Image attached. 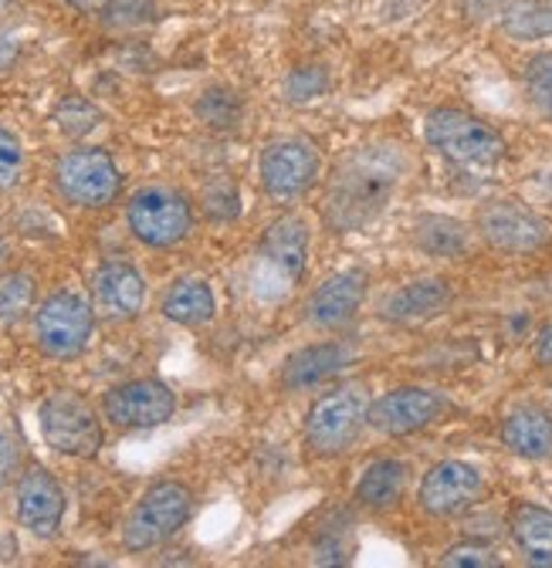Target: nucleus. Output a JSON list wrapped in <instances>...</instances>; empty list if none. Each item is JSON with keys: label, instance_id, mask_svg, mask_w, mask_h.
Masks as SVG:
<instances>
[{"label": "nucleus", "instance_id": "nucleus-1", "mask_svg": "<svg viewBox=\"0 0 552 568\" xmlns=\"http://www.w3.org/2000/svg\"><path fill=\"white\" fill-rule=\"evenodd\" d=\"M407 173L410 156L393 139H373L350 150L325 176L322 224L332 234L367 231L400 193Z\"/></svg>", "mask_w": 552, "mask_h": 568}, {"label": "nucleus", "instance_id": "nucleus-2", "mask_svg": "<svg viewBox=\"0 0 552 568\" xmlns=\"http://www.w3.org/2000/svg\"><path fill=\"white\" fill-rule=\"evenodd\" d=\"M370 386L363 379H342L322 389L302 419V444L312 457H342L370 426Z\"/></svg>", "mask_w": 552, "mask_h": 568}, {"label": "nucleus", "instance_id": "nucleus-3", "mask_svg": "<svg viewBox=\"0 0 552 568\" xmlns=\"http://www.w3.org/2000/svg\"><path fill=\"white\" fill-rule=\"evenodd\" d=\"M193 515V490L183 480H157L132 505L122 525V548L129 555H147L173 541Z\"/></svg>", "mask_w": 552, "mask_h": 568}, {"label": "nucleus", "instance_id": "nucleus-4", "mask_svg": "<svg viewBox=\"0 0 552 568\" xmlns=\"http://www.w3.org/2000/svg\"><path fill=\"white\" fill-rule=\"evenodd\" d=\"M38 430H41L44 447H51L61 457H76V460L99 457L106 444V426L99 413L92 409V403L68 389L51 393L38 406Z\"/></svg>", "mask_w": 552, "mask_h": 568}, {"label": "nucleus", "instance_id": "nucleus-5", "mask_svg": "<svg viewBox=\"0 0 552 568\" xmlns=\"http://www.w3.org/2000/svg\"><path fill=\"white\" fill-rule=\"evenodd\" d=\"M424 139L431 150H438L444 160L461 163V166H495L509 150L495 125L481 122L471 112L448 109V105L428 112Z\"/></svg>", "mask_w": 552, "mask_h": 568}, {"label": "nucleus", "instance_id": "nucleus-6", "mask_svg": "<svg viewBox=\"0 0 552 568\" xmlns=\"http://www.w3.org/2000/svg\"><path fill=\"white\" fill-rule=\"evenodd\" d=\"M126 227L150 251L177 247L193 231V203L173 186H143L126 203Z\"/></svg>", "mask_w": 552, "mask_h": 568}, {"label": "nucleus", "instance_id": "nucleus-7", "mask_svg": "<svg viewBox=\"0 0 552 568\" xmlns=\"http://www.w3.org/2000/svg\"><path fill=\"white\" fill-rule=\"evenodd\" d=\"M96 308L79 292H54L48 295L31 318L34 345L58 363H72L89 348L96 332Z\"/></svg>", "mask_w": 552, "mask_h": 568}, {"label": "nucleus", "instance_id": "nucleus-8", "mask_svg": "<svg viewBox=\"0 0 552 568\" xmlns=\"http://www.w3.org/2000/svg\"><path fill=\"white\" fill-rule=\"evenodd\" d=\"M322 176V153L309 135H279L258 156V183L268 200L295 203Z\"/></svg>", "mask_w": 552, "mask_h": 568}, {"label": "nucleus", "instance_id": "nucleus-9", "mask_svg": "<svg viewBox=\"0 0 552 568\" xmlns=\"http://www.w3.org/2000/svg\"><path fill=\"white\" fill-rule=\"evenodd\" d=\"M51 176H54V190L72 206H82V210L109 206L122 186V173L116 160L99 146L68 150L64 156H58Z\"/></svg>", "mask_w": 552, "mask_h": 568}, {"label": "nucleus", "instance_id": "nucleus-10", "mask_svg": "<svg viewBox=\"0 0 552 568\" xmlns=\"http://www.w3.org/2000/svg\"><path fill=\"white\" fill-rule=\"evenodd\" d=\"M173 413H177V393L157 376L126 379L102 393V419L122 434L157 430V426L173 419Z\"/></svg>", "mask_w": 552, "mask_h": 568}, {"label": "nucleus", "instance_id": "nucleus-11", "mask_svg": "<svg viewBox=\"0 0 552 568\" xmlns=\"http://www.w3.org/2000/svg\"><path fill=\"white\" fill-rule=\"evenodd\" d=\"M474 227L489 247L502 254H535L549 244L552 231L539 213L519 200H492L478 210Z\"/></svg>", "mask_w": 552, "mask_h": 568}, {"label": "nucleus", "instance_id": "nucleus-12", "mask_svg": "<svg viewBox=\"0 0 552 568\" xmlns=\"http://www.w3.org/2000/svg\"><path fill=\"white\" fill-rule=\"evenodd\" d=\"M64 511H68V501H64V487L58 484V477L41 464H28L14 484L18 525L38 541H51L64 525Z\"/></svg>", "mask_w": 552, "mask_h": 568}, {"label": "nucleus", "instance_id": "nucleus-13", "mask_svg": "<svg viewBox=\"0 0 552 568\" xmlns=\"http://www.w3.org/2000/svg\"><path fill=\"white\" fill-rule=\"evenodd\" d=\"M89 295H92L89 302L102 322H112V325L136 322L147 308V277L140 274L136 264L112 257L92 271Z\"/></svg>", "mask_w": 552, "mask_h": 568}, {"label": "nucleus", "instance_id": "nucleus-14", "mask_svg": "<svg viewBox=\"0 0 552 568\" xmlns=\"http://www.w3.org/2000/svg\"><path fill=\"white\" fill-rule=\"evenodd\" d=\"M444 409L448 403L438 389L397 386L390 393H380L370 403V426L383 437H410V434L428 430Z\"/></svg>", "mask_w": 552, "mask_h": 568}, {"label": "nucleus", "instance_id": "nucleus-15", "mask_svg": "<svg viewBox=\"0 0 552 568\" xmlns=\"http://www.w3.org/2000/svg\"><path fill=\"white\" fill-rule=\"evenodd\" d=\"M481 490H485V477L478 467L464 460H441L424 474L418 487V505L431 518H458L478 505Z\"/></svg>", "mask_w": 552, "mask_h": 568}, {"label": "nucleus", "instance_id": "nucleus-16", "mask_svg": "<svg viewBox=\"0 0 552 568\" xmlns=\"http://www.w3.org/2000/svg\"><path fill=\"white\" fill-rule=\"evenodd\" d=\"M367 288H370V274L360 271V267H350V271H335L329 274L319 288L305 298V322L319 332H339L347 328L363 302H367Z\"/></svg>", "mask_w": 552, "mask_h": 568}, {"label": "nucleus", "instance_id": "nucleus-17", "mask_svg": "<svg viewBox=\"0 0 552 568\" xmlns=\"http://www.w3.org/2000/svg\"><path fill=\"white\" fill-rule=\"evenodd\" d=\"M309 224L299 213H282L268 224V231L258 241V261L261 271L274 274L282 284V292L292 288V284L305 274L309 264Z\"/></svg>", "mask_w": 552, "mask_h": 568}, {"label": "nucleus", "instance_id": "nucleus-18", "mask_svg": "<svg viewBox=\"0 0 552 568\" xmlns=\"http://www.w3.org/2000/svg\"><path fill=\"white\" fill-rule=\"evenodd\" d=\"M357 359V348L350 338H329V342H309L295 348L282 363V389L285 393H312L322 389L329 379L342 376L350 363Z\"/></svg>", "mask_w": 552, "mask_h": 568}, {"label": "nucleus", "instance_id": "nucleus-19", "mask_svg": "<svg viewBox=\"0 0 552 568\" xmlns=\"http://www.w3.org/2000/svg\"><path fill=\"white\" fill-rule=\"evenodd\" d=\"M454 302V288L444 277H418L400 284L380 302V318L390 325H421L444 315Z\"/></svg>", "mask_w": 552, "mask_h": 568}, {"label": "nucleus", "instance_id": "nucleus-20", "mask_svg": "<svg viewBox=\"0 0 552 568\" xmlns=\"http://www.w3.org/2000/svg\"><path fill=\"white\" fill-rule=\"evenodd\" d=\"M499 437L509 454H515L522 460H545V457H552V416L532 403L515 406L502 419Z\"/></svg>", "mask_w": 552, "mask_h": 568}, {"label": "nucleus", "instance_id": "nucleus-21", "mask_svg": "<svg viewBox=\"0 0 552 568\" xmlns=\"http://www.w3.org/2000/svg\"><path fill=\"white\" fill-rule=\"evenodd\" d=\"M160 312L167 322L183 325V328H200L211 325L218 315V295L203 277H180L163 292Z\"/></svg>", "mask_w": 552, "mask_h": 568}, {"label": "nucleus", "instance_id": "nucleus-22", "mask_svg": "<svg viewBox=\"0 0 552 568\" xmlns=\"http://www.w3.org/2000/svg\"><path fill=\"white\" fill-rule=\"evenodd\" d=\"M407 480H410V470L403 460H397V457L373 460L353 487V501L363 511H390L400 505Z\"/></svg>", "mask_w": 552, "mask_h": 568}, {"label": "nucleus", "instance_id": "nucleus-23", "mask_svg": "<svg viewBox=\"0 0 552 568\" xmlns=\"http://www.w3.org/2000/svg\"><path fill=\"white\" fill-rule=\"evenodd\" d=\"M410 237H413V247L441 261L461 257L471 244V231L461 221L444 217V213H424V217H418L410 227Z\"/></svg>", "mask_w": 552, "mask_h": 568}, {"label": "nucleus", "instance_id": "nucleus-24", "mask_svg": "<svg viewBox=\"0 0 552 568\" xmlns=\"http://www.w3.org/2000/svg\"><path fill=\"white\" fill-rule=\"evenodd\" d=\"M512 541L529 565H552V511L542 505H519L509 518Z\"/></svg>", "mask_w": 552, "mask_h": 568}, {"label": "nucleus", "instance_id": "nucleus-25", "mask_svg": "<svg viewBox=\"0 0 552 568\" xmlns=\"http://www.w3.org/2000/svg\"><path fill=\"white\" fill-rule=\"evenodd\" d=\"M499 24L512 41L552 38V0H512L502 8Z\"/></svg>", "mask_w": 552, "mask_h": 568}, {"label": "nucleus", "instance_id": "nucleus-26", "mask_svg": "<svg viewBox=\"0 0 552 568\" xmlns=\"http://www.w3.org/2000/svg\"><path fill=\"white\" fill-rule=\"evenodd\" d=\"M34 312V277L28 271L0 274V328H14Z\"/></svg>", "mask_w": 552, "mask_h": 568}, {"label": "nucleus", "instance_id": "nucleus-27", "mask_svg": "<svg viewBox=\"0 0 552 568\" xmlns=\"http://www.w3.org/2000/svg\"><path fill=\"white\" fill-rule=\"evenodd\" d=\"M332 79H329V68L325 64H299L289 71L285 79V99L292 105H305V102H315L329 92Z\"/></svg>", "mask_w": 552, "mask_h": 568}, {"label": "nucleus", "instance_id": "nucleus-28", "mask_svg": "<svg viewBox=\"0 0 552 568\" xmlns=\"http://www.w3.org/2000/svg\"><path fill=\"white\" fill-rule=\"evenodd\" d=\"M525 95L542 115L552 119V51L535 54L525 64Z\"/></svg>", "mask_w": 552, "mask_h": 568}, {"label": "nucleus", "instance_id": "nucleus-29", "mask_svg": "<svg viewBox=\"0 0 552 568\" xmlns=\"http://www.w3.org/2000/svg\"><path fill=\"white\" fill-rule=\"evenodd\" d=\"M197 115L207 122V125H218V129H231L238 125L241 119V99L228 89H211L203 92L200 102H197Z\"/></svg>", "mask_w": 552, "mask_h": 568}, {"label": "nucleus", "instance_id": "nucleus-30", "mask_svg": "<svg viewBox=\"0 0 552 568\" xmlns=\"http://www.w3.org/2000/svg\"><path fill=\"white\" fill-rule=\"evenodd\" d=\"M21 173H24V142L18 139V132L0 125V193L18 186Z\"/></svg>", "mask_w": 552, "mask_h": 568}, {"label": "nucleus", "instance_id": "nucleus-31", "mask_svg": "<svg viewBox=\"0 0 552 568\" xmlns=\"http://www.w3.org/2000/svg\"><path fill=\"white\" fill-rule=\"evenodd\" d=\"M54 122L64 135H86L99 125V109L86 99H64L54 112Z\"/></svg>", "mask_w": 552, "mask_h": 568}, {"label": "nucleus", "instance_id": "nucleus-32", "mask_svg": "<svg viewBox=\"0 0 552 568\" xmlns=\"http://www.w3.org/2000/svg\"><path fill=\"white\" fill-rule=\"evenodd\" d=\"M441 565L448 568H492L499 565L495 551L481 541H461V545H451L444 555H441Z\"/></svg>", "mask_w": 552, "mask_h": 568}, {"label": "nucleus", "instance_id": "nucleus-33", "mask_svg": "<svg viewBox=\"0 0 552 568\" xmlns=\"http://www.w3.org/2000/svg\"><path fill=\"white\" fill-rule=\"evenodd\" d=\"M14 474H18V447L4 430H0V487H8Z\"/></svg>", "mask_w": 552, "mask_h": 568}, {"label": "nucleus", "instance_id": "nucleus-34", "mask_svg": "<svg viewBox=\"0 0 552 568\" xmlns=\"http://www.w3.org/2000/svg\"><path fill=\"white\" fill-rule=\"evenodd\" d=\"M532 355H535V363H539V366H552V325H545V328L535 335Z\"/></svg>", "mask_w": 552, "mask_h": 568}, {"label": "nucleus", "instance_id": "nucleus-35", "mask_svg": "<svg viewBox=\"0 0 552 568\" xmlns=\"http://www.w3.org/2000/svg\"><path fill=\"white\" fill-rule=\"evenodd\" d=\"M64 8H72V11H86V14H92V11H102L106 8V0H61Z\"/></svg>", "mask_w": 552, "mask_h": 568}, {"label": "nucleus", "instance_id": "nucleus-36", "mask_svg": "<svg viewBox=\"0 0 552 568\" xmlns=\"http://www.w3.org/2000/svg\"><path fill=\"white\" fill-rule=\"evenodd\" d=\"M11 58H14V44L8 38H0V68H8Z\"/></svg>", "mask_w": 552, "mask_h": 568}, {"label": "nucleus", "instance_id": "nucleus-37", "mask_svg": "<svg viewBox=\"0 0 552 568\" xmlns=\"http://www.w3.org/2000/svg\"><path fill=\"white\" fill-rule=\"evenodd\" d=\"M0 257H4V237H0Z\"/></svg>", "mask_w": 552, "mask_h": 568}]
</instances>
